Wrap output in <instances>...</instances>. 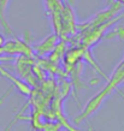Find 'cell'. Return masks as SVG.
I'll return each instance as SVG.
<instances>
[{
	"instance_id": "1",
	"label": "cell",
	"mask_w": 124,
	"mask_h": 131,
	"mask_svg": "<svg viewBox=\"0 0 124 131\" xmlns=\"http://www.w3.org/2000/svg\"><path fill=\"white\" fill-rule=\"evenodd\" d=\"M8 0H0V24L1 27L6 30L7 34H11V28L8 25L7 20H6V17H5V13H6V7H7Z\"/></svg>"
},
{
	"instance_id": "2",
	"label": "cell",
	"mask_w": 124,
	"mask_h": 131,
	"mask_svg": "<svg viewBox=\"0 0 124 131\" xmlns=\"http://www.w3.org/2000/svg\"><path fill=\"white\" fill-rule=\"evenodd\" d=\"M5 43V40H4V36L0 34V48H1V46Z\"/></svg>"
}]
</instances>
